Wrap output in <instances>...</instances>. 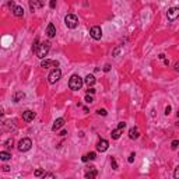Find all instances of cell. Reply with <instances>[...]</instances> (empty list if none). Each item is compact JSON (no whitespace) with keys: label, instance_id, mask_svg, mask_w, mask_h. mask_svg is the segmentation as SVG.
Returning a JSON list of instances; mask_svg holds the SVG:
<instances>
[{"label":"cell","instance_id":"40","mask_svg":"<svg viewBox=\"0 0 179 179\" xmlns=\"http://www.w3.org/2000/svg\"><path fill=\"white\" fill-rule=\"evenodd\" d=\"M119 51H121V49H119V48H118V49H115V51H113V56H116V55H118V53H119Z\"/></svg>","mask_w":179,"mask_h":179},{"label":"cell","instance_id":"16","mask_svg":"<svg viewBox=\"0 0 179 179\" xmlns=\"http://www.w3.org/2000/svg\"><path fill=\"white\" fill-rule=\"evenodd\" d=\"M45 3L44 1H37V0H30V7L32 8V11L35 10V8H38V7H44Z\"/></svg>","mask_w":179,"mask_h":179},{"label":"cell","instance_id":"15","mask_svg":"<svg viewBox=\"0 0 179 179\" xmlns=\"http://www.w3.org/2000/svg\"><path fill=\"white\" fill-rule=\"evenodd\" d=\"M95 77L92 76V74H87V77H85V78H84V83L87 84V85H88V87H92V85H94V84H95Z\"/></svg>","mask_w":179,"mask_h":179},{"label":"cell","instance_id":"33","mask_svg":"<svg viewBox=\"0 0 179 179\" xmlns=\"http://www.w3.org/2000/svg\"><path fill=\"white\" fill-rule=\"evenodd\" d=\"M125 128H126V123H125V122H121V123L118 125V129H122V130H123Z\"/></svg>","mask_w":179,"mask_h":179},{"label":"cell","instance_id":"6","mask_svg":"<svg viewBox=\"0 0 179 179\" xmlns=\"http://www.w3.org/2000/svg\"><path fill=\"white\" fill-rule=\"evenodd\" d=\"M90 35H91V38L92 39L99 41V39L102 38V30H101V27H98V25L91 27V30H90Z\"/></svg>","mask_w":179,"mask_h":179},{"label":"cell","instance_id":"42","mask_svg":"<svg viewBox=\"0 0 179 179\" xmlns=\"http://www.w3.org/2000/svg\"><path fill=\"white\" fill-rule=\"evenodd\" d=\"M176 116H178V118H179V111H178V112H176Z\"/></svg>","mask_w":179,"mask_h":179},{"label":"cell","instance_id":"24","mask_svg":"<svg viewBox=\"0 0 179 179\" xmlns=\"http://www.w3.org/2000/svg\"><path fill=\"white\" fill-rule=\"evenodd\" d=\"M38 45H39V38H35V42H34V45H32V52H34V53H35V51H37Z\"/></svg>","mask_w":179,"mask_h":179},{"label":"cell","instance_id":"21","mask_svg":"<svg viewBox=\"0 0 179 179\" xmlns=\"http://www.w3.org/2000/svg\"><path fill=\"white\" fill-rule=\"evenodd\" d=\"M11 158V154L10 153H7V151H1L0 153V160L1 161H8Z\"/></svg>","mask_w":179,"mask_h":179},{"label":"cell","instance_id":"34","mask_svg":"<svg viewBox=\"0 0 179 179\" xmlns=\"http://www.w3.org/2000/svg\"><path fill=\"white\" fill-rule=\"evenodd\" d=\"M87 92H88V94H94V92H95V88H94V87H88Z\"/></svg>","mask_w":179,"mask_h":179},{"label":"cell","instance_id":"10","mask_svg":"<svg viewBox=\"0 0 179 179\" xmlns=\"http://www.w3.org/2000/svg\"><path fill=\"white\" fill-rule=\"evenodd\" d=\"M46 35H48V38H55V37H56V28H55V25H53L52 23H49V24H48V28H46Z\"/></svg>","mask_w":179,"mask_h":179},{"label":"cell","instance_id":"20","mask_svg":"<svg viewBox=\"0 0 179 179\" xmlns=\"http://www.w3.org/2000/svg\"><path fill=\"white\" fill-rule=\"evenodd\" d=\"M122 132H123L122 129H115V130H112V134H111V136H112V139H113V140H118V139L121 137Z\"/></svg>","mask_w":179,"mask_h":179},{"label":"cell","instance_id":"1","mask_svg":"<svg viewBox=\"0 0 179 179\" xmlns=\"http://www.w3.org/2000/svg\"><path fill=\"white\" fill-rule=\"evenodd\" d=\"M83 84H84L83 78L78 76V74H74V76H71L70 80H69V88L73 90V91H78V90H81Z\"/></svg>","mask_w":179,"mask_h":179},{"label":"cell","instance_id":"22","mask_svg":"<svg viewBox=\"0 0 179 179\" xmlns=\"http://www.w3.org/2000/svg\"><path fill=\"white\" fill-rule=\"evenodd\" d=\"M53 64H55V60H48V59H46V60H44V62L41 63V67H44V69H48L49 66H53Z\"/></svg>","mask_w":179,"mask_h":179},{"label":"cell","instance_id":"12","mask_svg":"<svg viewBox=\"0 0 179 179\" xmlns=\"http://www.w3.org/2000/svg\"><path fill=\"white\" fill-rule=\"evenodd\" d=\"M64 126V119L63 118H59V119H56L55 121V123H53V126H52V130L53 132H58L60 128H63Z\"/></svg>","mask_w":179,"mask_h":179},{"label":"cell","instance_id":"11","mask_svg":"<svg viewBox=\"0 0 179 179\" xmlns=\"http://www.w3.org/2000/svg\"><path fill=\"white\" fill-rule=\"evenodd\" d=\"M98 175V171L95 169V166H90V169L85 172V179H95Z\"/></svg>","mask_w":179,"mask_h":179},{"label":"cell","instance_id":"39","mask_svg":"<svg viewBox=\"0 0 179 179\" xmlns=\"http://www.w3.org/2000/svg\"><path fill=\"white\" fill-rule=\"evenodd\" d=\"M175 71H178V73H179V62L175 64Z\"/></svg>","mask_w":179,"mask_h":179},{"label":"cell","instance_id":"3","mask_svg":"<svg viewBox=\"0 0 179 179\" xmlns=\"http://www.w3.org/2000/svg\"><path fill=\"white\" fill-rule=\"evenodd\" d=\"M64 24L67 28H70V30H74L77 28L78 25V18H77L76 14H67L66 17H64Z\"/></svg>","mask_w":179,"mask_h":179},{"label":"cell","instance_id":"14","mask_svg":"<svg viewBox=\"0 0 179 179\" xmlns=\"http://www.w3.org/2000/svg\"><path fill=\"white\" fill-rule=\"evenodd\" d=\"M139 136H140V133H139V129L136 128V126L129 130V137H130L132 140H136V139H139Z\"/></svg>","mask_w":179,"mask_h":179},{"label":"cell","instance_id":"32","mask_svg":"<svg viewBox=\"0 0 179 179\" xmlns=\"http://www.w3.org/2000/svg\"><path fill=\"white\" fill-rule=\"evenodd\" d=\"M134 157H136V154H134V153H132L130 155H129V158H128V162H129V164H132V162L134 161Z\"/></svg>","mask_w":179,"mask_h":179},{"label":"cell","instance_id":"19","mask_svg":"<svg viewBox=\"0 0 179 179\" xmlns=\"http://www.w3.org/2000/svg\"><path fill=\"white\" fill-rule=\"evenodd\" d=\"M13 14L16 17H23V16H24V8L21 6H16L13 10Z\"/></svg>","mask_w":179,"mask_h":179},{"label":"cell","instance_id":"5","mask_svg":"<svg viewBox=\"0 0 179 179\" xmlns=\"http://www.w3.org/2000/svg\"><path fill=\"white\" fill-rule=\"evenodd\" d=\"M60 77H62V71H60V69H53V70L49 73V76H48V81H49L51 84H55L60 80Z\"/></svg>","mask_w":179,"mask_h":179},{"label":"cell","instance_id":"17","mask_svg":"<svg viewBox=\"0 0 179 179\" xmlns=\"http://www.w3.org/2000/svg\"><path fill=\"white\" fill-rule=\"evenodd\" d=\"M24 98H25V94H24L23 91H17L13 97V101L14 102H20V101H23Z\"/></svg>","mask_w":179,"mask_h":179},{"label":"cell","instance_id":"23","mask_svg":"<svg viewBox=\"0 0 179 179\" xmlns=\"http://www.w3.org/2000/svg\"><path fill=\"white\" fill-rule=\"evenodd\" d=\"M111 165H112V169H118V162H116L115 157H111Z\"/></svg>","mask_w":179,"mask_h":179},{"label":"cell","instance_id":"41","mask_svg":"<svg viewBox=\"0 0 179 179\" xmlns=\"http://www.w3.org/2000/svg\"><path fill=\"white\" fill-rule=\"evenodd\" d=\"M66 134H67V132H66V130H62V132H60V136H66Z\"/></svg>","mask_w":179,"mask_h":179},{"label":"cell","instance_id":"2","mask_svg":"<svg viewBox=\"0 0 179 179\" xmlns=\"http://www.w3.org/2000/svg\"><path fill=\"white\" fill-rule=\"evenodd\" d=\"M49 51H51V42H41L37 48V51H35V55L39 59H44Z\"/></svg>","mask_w":179,"mask_h":179},{"label":"cell","instance_id":"35","mask_svg":"<svg viewBox=\"0 0 179 179\" xmlns=\"http://www.w3.org/2000/svg\"><path fill=\"white\" fill-rule=\"evenodd\" d=\"M171 109H172V108H171V106L168 105V106L165 108V115H169V113H171Z\"/></svg>","mask_w":179,"mask_h":179},{"label":"cell","instance_id":"36","mask_svg":"<svg viewBox=\"0 0 179 179\" xmlns=\"http://www.w3.org/2000/svg\"><path fill=\"white\" fill-rule=\"evenodd\" d=\"M49 6H51V8H55V7H56V1H55V0H52L51 3H49Z\"/></svg>","mask_w":179,"mask_h":179},{"label":"cell","instance_id":"43","mask_svg":"<svg viewBox=\"0 0 179 179\" xmlns=\"http://www.w3.org/2000/svg\"><path fill=\"white\" fill-rule=\"evenodd\" d=\"M176 125H178V126H179V121H178V123H176Z\"/></svg>","mask_w":179,"mask_h":179},{"label":"cell","instance_id":"29","mask_svg":"<svg viewBox=\"0 0 179 179\" xmlns=\"http://www.w3.org/2000/svg\"><path fill=\"white\" fill-rule=\"evenodd\" d=\"M13 143H14L13 139H8V140H7L6 143H4V146H6L7 148H11V147H13Z\"/></svg>","mask_w":179,"mask_h":179},{"label":"cell","instance_id":"9","mask_svg":"<svg viewBox=\"0 0 179 179\" xmlns=\"http://www.w3.org/2000/svg\"><path fill=\"white\" fill-rule=\"evenodd\" d=\"M1 129L4 132H11V130H16V125H14V121H4L1 123Z\"/></svg>","mask_w":179,"mask_h":179},{"label":"cell","instance_id":"7","mask_svg":"<svg viewBox=\"0 0 179 179\" xmlns=\"http://www.w3.org/2000/svg\"><path fill=\"white\" fill-rule=\"evenodd\" d=\"M166 17H168L169 21H175L179 17V8L178 7H171L168 10V13H166Z\"/></svg>","mask_w":179,"mask_h":179},{"label":"cell","instance_id":"25","mask_svg":"<svg viewBox=\"0 0 179 179\" xmlns=\"http://www.w3.org/2000/svg\"><path fill=\"white\" fill-rule=\"evenodd\" d=\"M84 101H85L87 104H92V102H94V98H92V97H91V95L88 94V95H85V98H84Z\"/></svg>","mask_w":179,"mask_h":179},{"label":"cell","instance_id":"8","mask_svg":"<svg viewBox=\"0 0 179 179\" xmlns=\"http://www.w3.org/2000/svg\"><path fill=\"white\" fill-rule=\"evenodd\" d=\"M109 147V143L108 140H105V139H101V140L97 143V150L99 151V153H104V151H106Z\"/></svg>","mask_w":179,"mask_h":179},{"label":"cell","instance_id":"37","mask_svg":"<svg viewBox=\"0 0 179 179\" xmlns=\"http://www.w3.org/2000/svg\"><path fill=\"white\" fill-rule=\"evenodd\" d=\"M111 70V64H105L104 66V71H109Z\"/></svg>","mask_w":179,"mask_h":179},{"label":"cell","instance_id":"18","mask_svg":"<svg viewBox=\"0 0 179 179\" xmlns=\"http://www.w3.org/2000/svg\"><path fill=\"white\" fill-rule=\"evenodd\" d=\"M95 157H97L95 153H88V154H85V155H83V157H81V161H83V162L92 161V160H95Z\"/></svg>","mask_w":179,"mask_h":179},{"label":"cell","instance_id":"4","mask_svg":"<svg viewBox=\"0 0 179 179\" xmlns=\"http://www.w3.org/2000/svg\"><path fill=\"white\" fill-rule=\"evenodd\" d=\"M31 147H32L31 139L25 137V139L20 140V143H18V151H21V153H25V151H30V150H31Z\"/></svg>","mask_w":179,"mask_h":179},{"label":"cell","instance_id":"31","mask_svg":"<svg viewBox=\"0 0 179 179\" xmlns=\"http://www.w3.org/2000/svg\"><path fill=\"white\" fill-rule=\"evenodd\" d=\"M173 178L175 179H179V165L175 168V171H173Z\"/></svg>","mask_w":179,"mask_h":179},{"label":"cell","instance_id":"30","mask_svg":"<svg viewBox=\"0 0 179 179\" xmlns=\"http://www.w3.org/2000/svg\"><path fill=\"white\" fill-rule=\"evenodd\" d=\"M97 113H98V115H101V116H106L108 112H106V109H98V111H97Z\"/></svg>","mask_w":179,"mask_h":179},{"label":"cell","instance_id":"26","mask_svg":"<svg viewBox=\"0 0 179 179\" xmlns=\"http://www.w3.org/2000/svg\"><path fill=\"white\" fill-rule=\"evenodd\" d=\"M178 147H179V140H173L172 143H171V148H172V150H176Z\"/></svg>","mask_w":179,"mask_h":179},{"label":"cell","instance_id":"38","mask_svg":"<svg viewBox=\"0 0 179 179\" xmlns=\"http://www.w3.org/2000/svg\"><path fill=\"white\" fill-rule=\"evenodd\" d=\"M1 168H3V171H4V172H8V171H10V166L8 165H3Z\"/></svg>","mask_w":179,"mask_h":179},{"label":"cell","instance_id":"13","mask_svg":"<svg viewBox=\"0 0 179 179\" xmlns=\"http://www.w3.org/2000/svg\"><path fill=\"white\" fill-rule=\"evenodd\" d=\"M34 118H35V112H32V111H25V112H23V121L31 122V121H34Z\"/></svg>","mask_w":179,"mask_h":179},{"label":"cell","instance_id":"28","mask_svg":"<svg viewBox=\"0 0 179 179\" xmlns=\"http://www.w3.org/2000/svg\"><path fill=\"white\" fill-rule=\"evenodd\" d=\"M42 179H56V176L53 173H45L44 176H42Z\"/></svg>","mask_w":179,"mask_h":179},{"label":"cell","instance_id":"27","mask_svg":"<svg viewBox=\"0 0 179 179\" xmlns=\"http://www.w3.org/2000/svg\"><path fill=\"white\" fill-rule=\"evenodd\" d=\"M34 175H35V176H44L45 171H44V169H37V171L34 172Z\"/></svg>","mask_w":179,"mask_h":179}]
</instances>
